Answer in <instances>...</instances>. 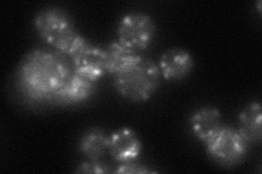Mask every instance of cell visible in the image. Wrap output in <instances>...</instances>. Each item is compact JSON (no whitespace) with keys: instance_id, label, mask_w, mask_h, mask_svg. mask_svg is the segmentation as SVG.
Masks as SVG:
<instances>
[{"instance_id":"cell-12","label":"cell","mask_w":262,"mask_h":174,"mask_svg":"<svg viewBox=\"0 0 262 174\" xmlns=\"http://www.w3.org/2000/svg\"><path fill=\"white\" fill-rule=\"evenodd\" d=\"M238 132L249 145L260 144L262 138V109L258 101L251 102L238 115Z\"/></svg>"},{"instance_id":"cell-10","label":"cell","mask_w":262,"mask_h":174,"mask_svg":"<svg viewBox=\"0 0 262 174\" xmlns=\"http://www.w3.org/2000/svg\"><path fill=\"white\" fill-rule=\"evenodd\" d=\"M222 113L215 107L206 106L196 109L190 117L189 127L193 136L201 143L207 140L223 126Z\"/></svg>"},{"instance_id":"cell-6","label":"cell","mask_w":262,"mask_h":174,"mask_svg":"<svg viewBox=\"0 0 262 174\" xmlns=\"http://www.w3.org/2000/svg\"><path fill=\"white\" fill-rule=\"evenodd\" d=\"M73 72L92 82L100 80L106 73L105 52L84 38V40L68 57Z\"/></svg>"},{"instance_id":"cell-5","label":"cell","mask_w":262,"mask_h":174,"mask_svg":"<svg viewBox=\"0 0 262 174\" xmlns=\"http://www.w3.org/2000/svg\"><path fill=\"white\" fill-rule=\"evenodd\" d=\"M157 26L149 14L129 12L120 18L117 26L118 41L134 52H141L149 47L155 37Z\"/></svg>"},{"instance_id":"cell-1","label":"cell","mask_w":262,"mask_h":174,"mask_svg":"<svg viewBox=\"0 0 262 174\" xmlns=\"http://www.w3.org/2000/svg\"><path fill=\"white\" fill-rule=\"evenodd\" d=\"M73 72L68 57L59 52L33 49L20 61L16 83L23 96L36 104L55 103V98Z\"/></svg>"},{"instance_id":"cell-13","label":"cell","mask_w":262,"mask_h":174,"mask_svg":"<svg viewBox=\"0 0 262 174\" xmlns=\"http://www.w3.org/2000/svg\"><path fill=\"white\" fill-rule=\"evenodd\" d=\"M110 136L100 128H92L82 135L79 151L88 159L98 160L108 151Z\"/></svg>"},{"instance_id":"cell-2","label":"cell","mask_w":262,"mask_h":174,"mask_svg":"<svg viewBox=\"0 0 262 174\" xmlns=\"http://www.w3.org/2000/svg\"><path fill=\"white\" fill-rule=\"evenodd\" d=\"M34 28L45 43L69 57L85 37L77 32L71 16L61 8L46 7L34 18Z\"/></svg>"},{"instance_id":"cell-3","label":"cell","mask_w":262,"mask_h":174,"mask_svg":"<svg viewBox=\"0 0 262 174\" xmlns=\"http://www.w3.org/2000/svg\"><path fill=\"white\" fill-rule=\"evenodd\" d=\"M161 71L150 58L142 57L133 68L114 77V86L120 96L134 103H143L157 92Z\"/></svg>"},{"instance_id":"cell-4","label":"cell","mask_w":262,"mask_h":174,"mask_svg":"<svg viewBox=\"0 0 262 174\" xmlns=\"http://www.w3.org/2000/svg\"><path fill=\"white\" fill-rule=\"evenodd\" d=\"M207 153L217 164L225 168L239 164L248 154L249 143L232 127L222 126L206 143Z\"/></svg>"},{"instance_id":"cell-14","label":"cell","mask_w":262,"mask_h":174,"mask_svg":"<svg viewBox=\"0 0 262 174\" xmlns=\"http://www.w3.org/2000/svg\"><path fill=\"white\" fill-rule=\"evenodd\" d=\"M114 170H112L111 165L102 161L101 159L98 160H91L88 159L86 161L82 162L76 172L78 173H93V174H104V173H111Z\"/></svg>"},{"instance_id":"cell-8","label":"cell","mask_w":262,"mask_h":174,"mask_svg":"<svg viewBox=\"0 0 262 174\" xmlns=\"http://www.w3.org/2000/svg\"><path fill=\"white\" fill-rule=\"evenodd\" d=\"M194 61L185 49L173 48L164 53L159 62L161 76L167 81H180L192 72Z\"/></svg>"},{"instance_id":"cell-11","label":"cell","mask_w":262,"mask_h":174,"mask_svg":"<svg viewBox=\"0 0 262 174\" xmlns=\"http://www.w3.org/2000/svg\"><path fill=\"white\" fill-rule=\"evenodd\" d=\"M105 52V70L106 73L117 76L133 68L136 63L141 60L139 53L131 51L118 40H114L104 49Z\"/></svg>"},{"instance_id":"cell-15","label":"cell","mask_w":262,"mask_h":174,"mask_svg":"<svg viewBox=\"0 0 262 174\" xmlns=\"http://www.w3.org/2000/svg\"><path fill=\"white\" fill-rule=\"evenodd\" d=\"M114 172L118 174H145V173H151L154 171L145 168L143 164L138 163L136 160V161H130L125 163H119L117 165V168L114 170Z\"/></svg>"},{"instance_id":"cell-7","label":"cell","mask_w":262,"mask_h":174,"mask_svg":"<svg viewBox=\"0 0 262 174\" xmlns=\"http://www.w3.org/2000/svg\"><path fill=\"white\" fill-rule=\"evenodd\" d=\"M142 152V143L134 130L121 128L110 135L108 153L118 163L136 161Z\"/></svg>"},{"instance_id":"cell-9","label":"cell","mask_w":262,"mask_h":174,"mask_svg":"<svg viewBox=\"0 0 262 174\" xmlns=\"http://www.w3.org/2000/svg\"><path fill=\"white\" fill-rule=\"evenodd\" d=\"M96 90L95 83L72 72L67 82L57 94L54 104L72 106L88 102Z\"/></svg>"}]
</instances>
